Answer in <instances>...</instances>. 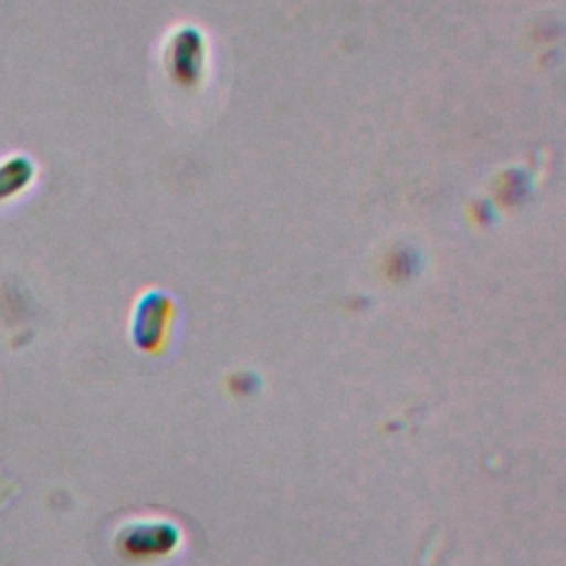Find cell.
I'll return each instance as SVG.
<instances>
[{
  "label": "cell",
  "instance_id": "6da1fadb",
  "mask_svg": "<svg viewBox=\"0 0 566 566\" xmlns=\"http://www.w3.org/2000/svg\"><path fill=\"white\" fill-rule=\"evenodd\" d=\"M35 175H38V168L29 155L15 153L9 157H2L0 159V203L11 201L20 197L24 190H29L31 184L35 181Z\"/></svg>",
  "mask_w": 566,
  "mask_h": 566
}]
</instances>
